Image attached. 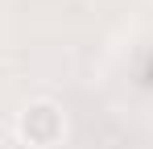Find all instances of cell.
<instances>
[{
  "instance_id": "cell-1",
  "label": "cell",
  "mask_w": 153,
  "mask_h": 149,
  "mask_svg": "<svg viewBox=\"0 0 153 149\" xmlns=\"http://www.w3.org/2000/svg\"><path fill=\"white\" fill-rule=\"evenodd\" d=\"M17 133H21V141L33 149H50L62 141V133H66V120H62V108L54 104V99H33L25 112H21V120H17Z\"/></svg>"
}]
</instances>
